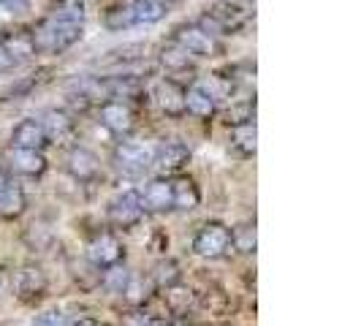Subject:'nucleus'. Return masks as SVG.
I'll use <instances>...</instances> for the list:
<instances>
[{
  "label": "nucleus",
  "mask_w": 361,
  "mask_h": 326,
  "mask_svg": "<svg viewBox=\"0 0 361 326\" xmlns=\"http://www.w3.org/2000/svg\"><path fill=\"white\" fill-rule=\"evenodd\" d=\"M171 199H174V210H196L201 193L190 177H177L171 180Z\"/></svg>",
  "instance_id": "nucleus-19"
},
{
  "label": "nucleus",
  "mask_w": 361,
  "mask_h": 326,
  "mask_svg": "<svg viewBox=\"0 0 361 326\" xmlns=\"http://www.w3.org/2000/svg\"><path fill=\"white\" fill-rule=\"evenodd\" d=\"M128 8H130L133 28L136 25H155L169 14V3H161V0H133V3H128Z\"/></svg>",
  "instance_id": "nucleus-17"
},
{
  "label": "nucleus",
  "mask_w": 361,
  "mask_h": 326,
  "mask_svg": "<svg viewBox=\"0 0 361 326\" xmlns=\"http://www.w3.org/2000/svg\"><path fill=\"white\" fill-rule=\"evenodd\" d=\"M25 210V193L17 185H3L0 188V215L14 217Z\"/></svg>",
  "instance_id": "nucleus-21"
},
{
  "label": "nucleus",
  "mask_w": 361,
  "mask_h": 326,
  "mask_svg": "<svg viewBox=\"0 0 361 326\" xmlns=\"http://www.w3.org/2000/svg\"><path fill=\"white\" fill-rule=\"evenodd\" d=\"M109 220L114 223V226H120V229H130V226H136L142 215H145V207H142V199H139V193L136 191H126L123 196H117V199L109 201Z\"/></svg>",
  "instance_id": "nucleus-6"
},
{
  "label": "nucleus",
  "mask_w": 361,
  "mask_h": 326,
  "mask_svg": "<svg viewBox=\"0 0 361 326\" xmlns=\"http://www.w3.org/2000/svg\"><path fill=\"white\" fill-rule=\"evenodd\" d=\"M66 169H68V174L76 177V180H92L101 166H98V158L92 155L90 150L73 147L71 152L66 155Z\"/></svg>",
  "instance_id": "nucleus-15"
},
{
  "label": "nucleus",
  "mask_w": 361,
  "mask_h": 326,
  "mask_svg": "<svg viewBox=\"0 0 361 326\" xmlns=\"http://www.w3.org/2000/svg\"><path fill=\"white\" fill-rule=\"evenodd\" d=\"M79 38H82V25L79 22H63V19L54 17H47L44 22H38V28L33 30L36 49L47 54L66 52Z\"/></svg>",
  "instance_id": "nucleus-2"
},
{
  "label": "nucleus",
  "mask_w": 361,
  "mask_h": 326,
  "mask_svg": "<svg viewBox=\"0 0 361 326\" xmlns=\"http://www.w3.org/2000/svg\"><path fill=\"white\" fill-rule=\"evenodd\" d=\"M155 147V142H123L114 150V166L128 177H139L147 169H152Z\"/></svg>",
  "instance_id": "nucleus-3"
},
{
  "label": "nucleus",
  "mask_w": 361,
  "mask_h": 326,
  "mask_svg": "<svg viewBox=\"0 0 361 326\" xmlns=\"http://www.w3.org/2000/svg\"><path fill=\"white\" fill-rule=\"evenodd\" d=\"M161 3H169V0H161Z\"/></svg>",
  "instance_id": "nucleus-35"
},
{
  "label": "nucleus",
  "mask_w": 361,
  "mask_h": 326,
  "mask_svg": "<svg viewBox=\"0 0 361 326\" xmlns=\"http://www.w3.org/2000/svg\"><path fill=\"white\" fill-rule=\"evenodd\" d=\"M231 147L242 158H253L255 150H258V131L255 123H236L231 131Z\"/></svg>",
  "instance_id": "nucleus-20"
},
{
  "label": "nucleus",
  "mask_w": 361,
  "mask_h": 326,
  "mask_svg": "<svg viewBox=\"0 0 361 326\" xmlns=\"http://www.w3.org/2000/svg\"><path fill=\"white\" fill-rule=\"evenodd\" d=\"M3 49L11 54V60L19 63V60H30L33 54H38L36 41H33V33L30 30H8L0 38Z\"/></svg>",
  "instance_id": "nucleus-14"
},
{
  "label": "nucleus",
  "mask_w": 361,
  "mask_h": 326,
  "mask_svg": "<svg viewBox=\"0 0 361 326\" xmlns=\"http://www.w3.org/2000/svg\"><path fill=\"white\" fill-rule=\"evenodd\" d=\"M104 25H106L109 30H114V33L133 28V19H130V8H128V3L126 6H111V8L106 11V17H104Z\"/></svg>",
  "instance_id": "nucleus-23"
},
{
  "label": "nucleus",
  "mask_w": 361,
  "mask_h": 326,
  "mask_svg": "<svg viewBox=\"0 0 361 326\" xmlns=\"http://www.w3.org/2000/svg\"><path fill=\"white\" fill-rule=\"evenodd\" d=\"M171 41H174L177 47H182L188 54H193V57H215L217 49H220L215 36H212V33H207L199 22H188V25L174 28Z\"/></svg>",
  "instance_id": "nucleus-4"
},
{
  "label": "nucleus",
  "mask_w": 361,
  "mask_h": 326,
  "mask_svg": "<svg viewBox=\"0 0 361 326\" xmlns=\"http://www.w3.org/2000/svg\"><path fill=\"white\" fill-rule=\"evenodd\" d=\"M147 326H163V321H147Z\"/></svg>",
  "instance_id": "nucleus-33"
},
{
  "label": "nucleus",
  "mask_w": 361,
  "mask_h": 326,
  "mask_svg": "<svg viewBox=\"0 0 361 326\" xmlns=\"http://www.w3.org/2000/svg\"><path fill=\"white\" fill-rule=\"evenodd\" d=\"M49 145L47 133H44V126L38 123L36 117L30 120H22L14 133H11V147H25V150H44Z\"/></svg>",
  "instance_id": "nucleus-13"
},
{
  "label": "nucleus",
  "mask_w": 361,
  "mask_h": 326,
  "mask_svg": "<svg viewBox=\"0 0 361 326\" xmlns=\"http://www.w3.org/2000/svg\"><path fill=\"white\" fill-rule=\"evenodd\" d=\"M73 326H98L95 321H90V318H82V321H76Z\"/></svg>",
  "instance_id": "nucleus-31"
},
{
  "label": "nucleus",
  "mask_w": 361,
  "mask_h": 326,
  "mask_svg": "<svg viewBox=\"0 0 361 326\" xmlns=\"http://www.w3.org/2000/svg\"><path fill=\"white\" fill-rule=\"evenodd\" d=\"M101 126L109 128L111 133L123 136V133H130L133 131V109L128 107L126 101H117V98H109L101 104Z\"/></svg>",
  "instance_id": "nucleus-8"
},
{
  "label": "nucleus",
  "mask_w": 361,
  "mask_h": 326,
  "mask_svg": "<svg viewBox=\"0 0 361 326\" xmlns=\"http://www.w3.org/2000/svg\"><path fill=\"white\" fill-rule=\"evenodd\" d=\"M188 161H190V147L185 142H163V145L155 147L152 166L161 169V171H177Z\"/></svg>",
  "instance_id": "nucleus-11"
},
{
  "label": "nucleus",
  "mask_w": 361,
  "mask_h": 326,
  "mask_svg": "<svg viewBox=\"0 0 361 326\" xmlns=\"http://www.w3.org/2000/svg\"><path fill=\"white\" fill-rule=\"evenodd\" d=\"M44 126V133L49 142H63L73 133V120L63 111V109H49L44 111V117L38 120Z\"/></svg>",
  "instance_id": "nucleus-16"
},
{
  "label": "nucleus",
  "mask_w": 361,
  "mask_h": 326,
  "mask_svg": "<svg viewBox=\"0 0 361 326\" xmlns=\"http://www.w3.org/2000/svg\"><path fill=\"white\" fill-rule=\"evenodd\" d=\"M147 321H149L147 315H133V318H130L126 326H147Z\"/></svg>",
  "instance_id": "nucleus-30"
},
{
  "label": "nucleus",
  "mask_w": 361,
  "mask_h": 326,
  "mask_svg": "<svg viewBox=\"0 0 361 326\" xmlns=\"http://www.w3.org/2000/svg\"><path fill=\"white\" fill-rule=\"evenodd\" d=\"M14 66H17V63L11 60V54L6 52V49H3V44H0V73H3V71H11Z\"/></svg>",
  "instance_id": "nucleus-29"
},
{
  "label": "nucleus",
  "mask_w": 361,
  "mask_h": 326,
  "mask_svg": "<svg viewBox=\"0 0 361 326\" xmlns=\"http://www.w3.org/2000/svg\"><path fill=\"white\" fill-rule=\"evenodd\" d=\"M36 326H68L63 310H47L36 318Z\"/></svg>",
  "instance_id": "nucleus-28"
},
{
  "label": "nucleus",
  "mask_w": 361,
  "mask_h": 326,
  "mask_svg": "<svg viewBox=\"0 0 361 326\" xmlns=\"http://www.w3.org/2000/svg\"><path fill=\"white\" fill-rule=\"evenodd\" d=\"M3 185H8V180H6V174H3V169H0V188H3Z\"/></svg>",
  "instance_id": "nucleus-32"
},
{
  "label": "nucleus",
  "mask_w": 361,
  "mask_h": 326,
  "mask_svg": "<svg viewBox=\"0 0 361 326\" xmlns=\"http://www.w3.org/2000/svg\"><path fill=\"white\" fill-rule=\"evenodd\" d=\"M190 57H193V54H188L182 47H177V44H171V47H163L161 63L169 71H182V68H190Z\"/></svg>",
  "instance_id": "nucleus-22"
},
{
  "label": "nucleus",
  "mask_w": 361,
  "mask_h": 326,
  "mask_svg": "<svg viewBox=\"0 0 361 326\" xmlns=\"http://www.w3.org/2000/svg\"><path fill=\"white\" fill-rule=\"evenodd\" d=\"M128 277H130V274H128L126 270H117V264H114V267H109V272H106V286L120 294V291L126 289Z\"/></svg>",
  "instance_id": "nucleus-27"
},
{
  "label": "nucleus",
  "mask_w": 361,
  "mask_h": 326,
  "mask_svg": "<svg viewBox=\"0 0 361 326\" xmlns=\"http://www.w3.org/2000/svg\"><path fill=\"white\" fill-rule=\"evenodd\" d=\"M174 326H185V324H174Z\"/></svg>",
  "instance_id": "nucleus-34"
},
{
  "label": "nucleus",
  "mask_w": 361,
  "mask_h": 326,
  "mask_svg": "<svg viewBox=\"0 0 361 326\" xmlns=\"http://www.w3.org/2000/svg\"><path fill=\"white\" fill-rule=\"evenodd\" d=\"M52 17L63 19V22H79V25H82V19H85V6H82V0H60V3L54 6Z\"/></svg>",
  "instance_id": "nucleus-24"
},
{
  "label": "nucleus",
  "mask_w": 361,
  "mask_h": 326,
  "mask_svg": "<svg viewBox=\"0 0 361 326\" xmlns=\"http://www.w3.org/2000/svg\"><path fill=\"white\" fill-rule=\"evenodd\" d=\"M147 291H149V286L145 283V277H136V274H130L126 283V289L120 291L123 296H126L130 305H139V302H145Z\"/></svg>",
  "instance_id": "nucleus-25"
},
{
  "label": "nucleus",
  "mask_w": 361,
  "mask_h": 326,
  "mask_svg": "<svg viewBox=\"0 0 361 326\" xmlns=\"http://www.w3.org/2000/svg\"><path fill=\"white\" fill-rule=\"evenodd\" d=\"M87 258H90L92 267L109 270V267L120 264V258H123V245H120V239L114 234L95 236L90 245H87Z\"/></svg>",
  "instance_id": "nucleus-9"
},
{
  "label": "nucleus",
  "mask_w": 361,
  "mask_h": 326,
  "mask_svg": "<svg viewBox=\"0 0 361 326\" xmlns=\"http://www.w3.org/2000/svg\"><path fill=\"white\" fill-rule=\"evenodd\" d=\"M231 242L236 245V250H242V253H253L255 250V226H239L234 234H231Z\"/></svg>",
  "instance_id": "nucleus-26"
},
{
  "label": "nucleus",
  "mask_w": 361,
  "mask_h": 326,
  "mask_svg": "<svg viewBox=\"0 0 361 326\" xmlns=\"http://www.w3.org/2000/svg\"><path fill=\"white\" fill-rule=\"evenodd\" d=\"M8 169L22 177H41L47 171V158L41 150H25V147H11L8 152Z\"/></svg>",
  "instance_id": "nucleus-10"
},
{
  "label": "nucleus",
  "mask_w": 361,
  "mask_h": 326,
  "mask_svg": "<svg viewBox=\"0 0 361 326\" xmlns=\"http://www.w3.org/2000/svg\"><path fill=\"white\" fill-rule=\"evenodd\" d=\"M142 207L152 210V212H166L174 210V199H171V180H149L139 193Z\"/></svg>",
  "instance_id": "nucleus-12"
},
{
  "label": "nucleus",
  "mask_w": 361,
  "mask_h": 326,
  "mask_svg": "<svg viewBox=\"0 0 361 326\" xmlns=\"http://www.w3.org/2000/svg\"><path fill=\"white\" fill-rule=\"evenodd\" d=\"M231 248V231L223 223H207L193 239V250L204 258H220Z\"/></svg>",
  "instance_id": "nucleus-5"
},
{
  "label": "nucleus",
  "mask_w": 361,
  "mask_h": 326,
  "mask_svg": "<svg viewBox=\"0 0 361 326\" xmlns=\"http://www.w3.org/2000/svg\"><path fill=\"white\" fill-rule=\"evenodd\" d=\"M250 17H253V11H250L247 3H239V0H215V3H209L204 8L199 25L207 33H212V36H231Z\"/></svg>",
  "instance_id": "nucleus-1"
},
{
  "label": "nucleus",
  "mask_w": 361,
  "mask_h": 326,
  "mask_svg": "<svg viewBox=\"0 0 361 326\" xmlns=\"http://www.w3.org/2000/svg\"><path fill=\"white\" fill-rule=\"evenodd\" d=\"M215 109H217V101L201 85H193V87L185 90V111L188 114H193L199 120H207V117L215 114Z\"/></svg>",
  "instance_id": "nucleus-18"
},
{
  "label": "nucleus",
  "mask_w": 361,
  "mask_h": 326,
  "mask_svg": "<svg viewBox=\"0 0 361 326\" xmlns=\"http://www.w3.org/2000/svg\"><path fill=\"white\" fill-rule=\"evenodd\" d=\"M149 95H152V104L161 109L163 114H169V117L185 114V87H180L174 79H161Z\"/></svg>",
  "instance_id": "nucleus-7"
}]
</instances>
